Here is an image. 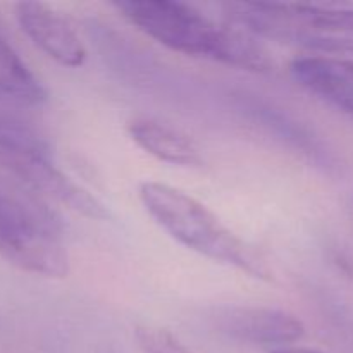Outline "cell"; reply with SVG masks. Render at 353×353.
<instances>
[{
    "instance_id": "1",
    "label": "cell",
    "mask_w": 353,
    "mask_h": 353,
    "mask_svg": "<svg viewBox=\"0 0 353 353\" xmlns=\"http://www.w3.org/2000/svg\"><path fill=\"white\" fill-rule=\"evenodd\" d=\"M117 12L157 43L192 57L255 72L274 68L269 52L234 24L221 23L196 7L168 0H128L114 3Z\"/></svg>"
},
{
    "instance_id": "2",
    "label": "cell",
    "mask_w": 353,
    "mask_h": 353,
    "mask_svg": "<svg viewBox=\"0 0 353 353\" xmlns=\"http://www.w3.org/2000/svg\"><path fill=\"white\" fill-rule=\"evenodd\" d=\"M138 196L152 219L171 238L221 264L252 278L271 281L272 271L264 255L233 233L216 214L183 190L159 181H145Z\"/></svg>"
},
{
    "instance_id": "3",
    "label": "cell",
    "mask_w": 353,
    "mask_h": 353,
    "mask_svg": "<svg viewBox=\"0 0 353 353\" xmlns=\"http://www.w3.org/2000/svg\"><path fill=\"white\" fill-rule=\"evenodd\" d=\"M228 23L252 37L336 55H353V9L307 3L228 2Z\"/></svg>"
},
{
    "instance_id": "4",
    "label": "cell",
    "mask_w": 353,
    "mask_h": 353,
    "mask_svg": "<svg viewBox=\"0 0 353 353\" xmlns=\"http://www.w3.org/2000/svg\"><path fill=\"white\" fill-rule=\"evenodd\" d=\"M0 255L43 278H65L69 254L61 219L40 199L0 185Z\"/></svg>"
},
{
    "instance_id": "5",
    "label": "cell",
    "mask_w": 353,
    "mask_h": 353,
    "mask_svg": "<svg viewBox=\"0 0 353 353\" xmlns=\"http://www.w3.org/2000/svg\"><path fill=\"white\" fill-rule=\"evenodd\" d=\"M0 169L16 176L34 193L88 219L109 217V210L95 195L59 169L50 147L37 131L3 114H0Z\"/></svg>"
},
{
    "instance_id": "6",
    "label": "cell",
    "mask_w": 353,
    "mask_h": 353,
    "mask_svg": "<svg viewBox=\"0 0 353 353\" xmlns=\"http://www.w3.org/2000/svg\"><path fill=\"white\" fill-rule=\"evenodd\" d=\"M210 323L231 340L271 347L272 350L293 347L305 334L299 317L271 307H219L210 314Z\"/></svg>"
},
{
    "instance_id": "7",
    "label": "cell",
    "mask_w": 353,
    "mask_h": 353,
    "mask_svg": "<svg viewBox=\"0 0 353 353\" xmlns=\"http://www.w3.org/2000/svg\"><path fill=\"white\" fill-rule=\"evenodd\" d=\"M16 19L23 33L47 57L64 68H81L88 52L74 26L47 3L21 2L16 6Z\"/></svg>"
},
{
    "instance_id": "8",
    "label": "cell",
    "mask_w": 353,
    "mask_h": 353,
    "mask_svg": "<svg viewBox=\"0 0 353 353\" xmlns=\"http://www.w3.org/2000/svg\"><path fill=\"white\" fill-rule=\"evenodd\" d=\"M290 71L303 88L353 119V61L309 55L292 61Z\"/></svg>"
},
{
    "instance_id": "9",
    "label": "cell",
    "mask_w": 353,
    "mask_h": 353,
    "mask_svg": "<svg viewBox=\"0 0 353 353\" xmlns=\"http://www.w3.org/2000/svg\"><path fill=\"white\" fill-rule=\"evenodd\" d=\"M131 140L152 157L179 168H199L203 164L195 141L179 131L152 117H134L128 123Z\"/></svg>"
},
{
    "instance_id": "10",
    "label": "cell",
    "mask_w": 353,
    "mask_h": 353,
    "mask_svg": "<svg viewBox=\"0 0 353 353\" xmlns=\"http://www.w3.org/2000/svg\"><path fill=\"white\" fill-rule=\"evenodd\" d=\"M0 100L14 105L33 107L47 100V90L41 85L16 48L0 30Z\"/></svg>"
},
{
    "instance_id": "11",
    "label": "cell",
    "mask_w": 353,
    "mask_h": 353,
    "mask_svg": "<svg viewBox=\"0 0 353 353\" xmlns=\"http://www.w3.org/2000/svg\"><path fill=\"white\" fill-rule=\"evenodd\" d=\"M134 336L145 353H195L174 334L162 327L138 326Z\"/></svg>"
},
{
    "instance_id": "12",
    "label": "cell",
    "mask_w": 353,
    "mask_h": 353,
    "mask_svg": "<svg viewBox=\"0 0 353 353\" xmlns=\"http://www.w3.org/2000/svg\"><path fill=\"white\" fill-rule=\"evenodd\" d=\"M271 353H321V352L310 350V348H302V347H286V348H278V350H271Z\"/></svg>"
}]
</instances>
